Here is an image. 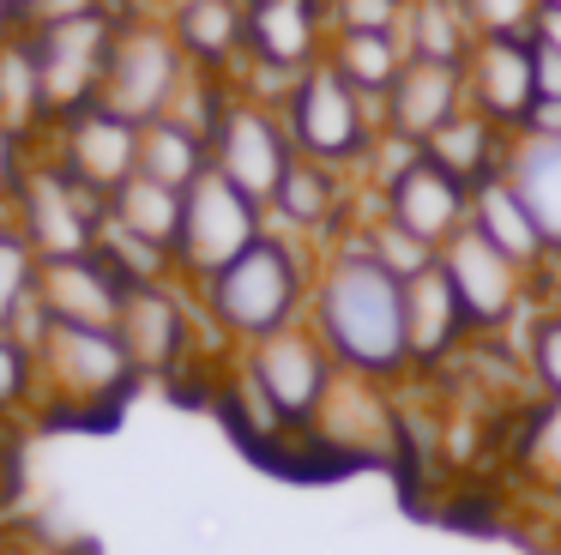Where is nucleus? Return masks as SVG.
<instances>
[{"mask_svg":"<svg viewBox=\"0 0 561 555\" xmlns=\"http://www.w3.org/2000/svg\"><path fill=\"white\" fill-rule=\"evenodd\" d=\"M98 253H103V265H110L127 290H134V284H170V278H175V253L170 248H158V241H146V236H134V229L110 224V217H103Z\"/></svg>","mask_w":561,"mask_h":555,"instance_id":"72a5a7b5","label":"nucleus"},{"mask_svg":"<svg viewBox=\"0 0 561 555\" xmlns=\"http://www.w3.org/2000/svg\"><path fill=\"white\" fill-rule=\"evenodd\" d=\"M477 36H531L537 0H459Z\"/></svg>","mask_w":561,"mask_h":555,"instance_id":"e433bc0d","label":"nucleus"},{"mask_svg":"<svg viewBox=\"0 0 561 555\" xmlns=\"http://www.w3.org/2000/svg\"><path fill=\"white\" fill-rule=\"evenodd\" d=\"M531 67H537V97H556L561 103V48L531 43Z\"/></svg>","mask_w":561,"mask_h":555,"instance_id":"a19ab883","label":"nucleus"},{"mask_svg":"<svg viewBox=\"0 0 561 555\" xmlns=\"http://www.w3.org/2000/svg\"><path fill=\"white\" fill-rule=\"evenodd\" d=\"M206 320L199 314V296L182 284V278H170V284H134L122 302V320H115V338L127 344V356H134V369L146 374V381H170L182 386V369L194 356V326Z\"/></svg>","mask_w":561,"mask_h":555,"instance_id":"1a4fd4ad","label":"nucleus"},{"mask_svg":"<svg viewBox=\"0 0 561 555\" xmlns=\"http://www.w3.org/2000/svg\"><path fill=\"white\" fill-rule=\"evenodd\" d=\"M187 72H194V60L182 55L170 19H127L122 31H115V48H110L103 103H110L115 115H127V121L146 127V121H158V115L175 109Z\"/></svg>","mask_w":561,"mask_h":555,"instance_id":"6e6552de","label":"nucleus"},{"mask_svg":"<svg viewBox=\"0 0 561 555\" xmlns=\"http://www.w3.org/2000/svg\"><path fill=\"white\" fill-rule=\"evenodd\" d=\"M182 200L187 193L163 188V181H151V175H134V181H122V188L110 193V224H122V229H134V236H146V241H158V248L175 253V236H182Z\"/></svg>","mask_w":561,"mask_h":555,"instance_id":"7c9ffc66","label":"nucleus"},{"mask_svg":"<svg viewBox=\"0 0 561 555\" xmlns=\"http://www.w3.org/2000/svg\"><path fill=\"white\" fill-rule=\"evenodd\" d=\"M471 109L465 91V67H435V60H411L399 72V84L380 103V133H399L411 145H428L447 121H459Z\"/></svg>","mask_w":561,"mask_h":555,"instance_id":"aec40b11","label":"nucleus"},{"mask_svg":"<svg viewBox=\"0 0 561 555\" xmlns=\"http://www.w3.org/2000/svg\"><path fill=\"white\" fill-rule=\"evenodd\" d=\"M37 302L61 326H103V332H115L127 284L103 265V253H73V260L37 265Z\"/></svg>","mask_w":561,"mask_h":555,"instance_id":"412c9836","label":"nucleus"},{"mask_svg":"<svg viewBox=\"0 0 561 555\" xmlns=\"http://www.w3.org/2000/svg\"><path fill=\"white\" fill-rule=\"evenodd\" d=\"M531 43H549V48H561V7H537Z\"/></svg>","mask_w":561,"mask_h":555,"instance_id":"37998d69","label":"nucleus"},{"mask_svg":"<svg viewBox=\"0 0 561 555\" xmlns=\"http://www.w3.org/2000/svg\"><path fill=\"white\" fill-rule=\"evenodd\" d=\"M266 224L278 229V236L314 248V253L332 248V241L356 224L351 217V175L314 163V157H296L290 175L278 181V193H272V205H266Z\"/></svg>","mask_w":561,"mask_h":555,"instance_id":"2eb2a0df","label":"nucleus"},{"mask_svg":"<svg viewBox=\"0 0 561 555\" xmlns=\"http://www.w3.org/2000/svg\"><path fill=\"white\" fill-rule=\"evenodd\" d=\"M31 157H37V139H25V133H13L7 121H0V200H13L19 193Z\"/></svg>","mask_w":561,"mask_h":555,"instance_id":"58836bf2","label":"nucleus"},{"mask_svg":"<svg viewBox=\"0 0 561 555\" xmlns=\"http://www.w3.org/2000/svg\"><path fill=\"white\" fill-rule=\"evenodd\" d=\"M0 121L37 145L49 133V97H43V67H37V48H31V31H13L0 43Z\"/></svg>","mask_w":561,"mask_h":555,"instance_id":"cd10ccee","label":"nucleus"},{"mask_svg":"<svg viewBox=\"0 0 561 555\" xmlns=\"http://www.w3.org/2000/svg\"><path fill=\"white\" fill-rule=\"evenodd\" d=\"M327 60L368 97V103H387V91L399 84V72L411 67L399 31H339L327 43Z\"/></svg>","mask_w":561,"mask_h":555,"instance_id":"bb28decb","label":"nucleus"},{"mask_svg":"<svg viewBox=\"0 0 561 555\" xmlns=\"http://www.w3.org/2000/svg\"><path fill=\"white\" fill-rule=\"evenodd\" d=\"M13 7H19V24H25V12H31V7H37V0H13Z\"/></svg>","mask_w":561,"mask_h":555,"instance_id":"49530a36","label":"nucleus"},{"mask_svg":"<svg viewBox=\"0 0 561 555\" xmlns=\"http://www.w3.org/2000/svg\"><path fill=\"white\" fill-rule=\"evenodd\" d=\"M440 272H447L453 296H459L465 320H471L477 338H501L513 320H525L531 308V284L537 278L525 265H513L495 241H483L471 224L440 248Z\"/></svg>","mask_w":561,"mask_h":555,"instance_id":"9b49d317","label":"nucleus"},{"mask_svg":"<svg viewBox=\"0 0 561 555\" xmlns=\"http://www.w3.org/2000/svg\"><path fill=\"white\" fill-rule=\"evenodd\" d=\"M170 31L199 72L236 79L248 60V0H170Z\"/></svg>","mask_w":561,"mask_h":555,"instance_id":"4be33fe9","label":"nucleus"},{"mask_svg":"<svg viewBox=\"0 0 561 555\" xmlns=\"http://www.w3.org/2000/svg\"><path fill=\"white\" fill-rule=\"evenodd\" d=\"M399 36H404V55L435 60V67H465L477 48V31H471L459 0H411Z\"/></svg>","mask_w":561,"mask_h":555,"instance_id":"c85d7f7f","label":"nucleus"},{"mask_svg":"<svg viewBox=\"0 0 561 555\" xmlns=\"http://www.w3.org/2000/svg\"><path fill=\"white\" fill-rule=\"evenodd\" d=\"M37 151L55 157L73 181H85L91 193L110 200L122 181L139 175V121L115 115L110 103H85V109H73V115L55 121V127L43 133Z\"/></svg>","mask_w":561,"mask_h":555,"instance_id":"ddd939ff","label":"nucleus"},{"mask_svg":"<svg viewBox=\"0 0 561 555\" xmlns=\"http://www.w3.org/2000/svg\"><path fill=\"white\" fill-rule=\"evenodd\" d=\"M284 127H290L296 157H314L327 169L363 175L368 151L380 139V103H368L332 60L308 67L296 79V91L284 97Z\"/></svg>","mask_w":561,"mask_h":555,"instance_id":"39448f33","label":"nucleus"},{"mask_svg":"<svg viewBox=\"0 0 561 555\" xmlns=\"http://www.w3.org/2000/svg\"><path fill=\"white\" fill-rule=\"evenodd\" d=\"M314 265H320L314 248L266 229L242 260L224 265L211 284L194 290L199 314H206V326L230 350H248V344H260V338H278V332H290V326L308 320Z\"/></svg>","mask_w":561,"mask_h":555,"instance_id":"f03ea898","label":"nucleus"},{"mask_svg":"<svg viewBox=\"0 0 561 555\" xmlns=\"http://www.w3.org/2000/svg\"><path fill=\"white\" fill-rule=\"evenodd\" d=\"M351 229L363 236V248L375 253V260L387 265L392 278H399V284H411L416 272H428V265L440 260V248H428L423 236H411L404 224H392V217L380 212V200H375V212H368V217H356Z\"/></svg>","mask_w":561,"mask_h":555,"instance_id":"473e14b6","label":"nucleus"},{"mask_svg":"<svg viewBox=\"0 0 561 555\" xmlns=\"http://www.w3.org/2000/svg\"><path fill=\"white\" fill-rule=\"evenodd\" d=\"M103 217H110V200L91 193L85 181H73L55 157H31L25 181L13 193V224L19 236L31 241L37 260H73V253H98Z\"/></svg>","mask_w":561,"mask_h":555,"instance_id":"0eeeda50","label":"nucleus"},{"mask_svg":"<svg viewBox=\"0 0 561 555\" xmlns=\"http://www.w3.org/2000/svg\"><path fill=\"white\" fill-rule=\"evenodd\" d=\"M211 398H218L224 429H230L254 458H284V453H296V441H302V434H296L290 417L272 405L266 386H260L254 374L242 369V350H236V362H224V374H218V386H211Z\"/></svg>","mask_w":561,"mask_h":555,"instance_id":"5701e85b","label":"nucleus"},{"mask_svg":"<svg viewBox=\"0 0 561 555\" xmlns=\"http://www.w3.org/2000/svg\"><path fill=\"white\" fill-rule=\"evenodd\" d=\"M380 212H387L392 224H404L411 236H423L428 248H447V241L471 224V188H465L459 175H447L440 163L416 157V163L380 193Z\"/></svg>","mask_w":561,"mask_h":555,"instance_id":"6ab92c4d","label":"nucleus"},{"mask_svg":"<svg viewBox=\"0 0 561 555\" xmlns=\"http://www.w3.org/2000/svg\"><path fill=\"white\" fill-rule=\"evenodd\" d=\"M290 163H296V145H290V127H284V109L236 91L230 109L218 115V127H211V169L230 188H242L254 205H272Z\"/></svg>","mask_w":561,"mask_h":555,"instance_id":"9d476101","label":"nucleus"},{"mask_svg":"<svg viewBox=\"0 0 561 555\" xmlns=\"http://www.w3.org/2000/svg\"><path fill=\"white\" fill-rule=\"evenodd\" d=\"M13 31H25V24H19V7L13 0H0V43H7Z\"/></svg>","mask_w":561,"mask_h":555,"instance_id":"c03bdc74","label":"nucleus"},{"mask_svg":"<svg viewBox=\"0 0 561 555\" xmlns=\"http://www.w3.org/2000/svg\"><path fill=\"white\" fill-rule=\"evenodd\" d=\"M507 151H513V133L495 127L489 115H477V109H465L459 121H447V127L423 145L428 163L459 175L465 188H483L489 175H507Z\"/></svg>","mask_w":561,"mask_h":555,"instance_id":"393cba45","label":"nucleus"},{"mask_svg":"<svg viewBox=\"0 0 561 555\" xmlns=\"http://www.w3.org/2000/svg\"><path fill=\"white\" fill-rule=\"evenodd\" d=\"M507 175H513V188L525 193V205L537 212V224H543L549 253H561V139H531V133H519L513 151H507Z\"/></svg>","mask_w":561,"mask_h":555,"instance_id":"c756f323","label":"nucleus"},{"mask_svg":"<svg viewBox=\"0 0 561 555\" xmlns=\"http://www.w3.org/2000/svg\"><path fill=\"white\" fill-rule=\"evenodd\" d=\"M7 417H13V405H7V398H0V429H7Z\"/></svg>","mask_w":561,"mask_h":555,"instance_id":"de8ad7c7","label":"nucleus"},{"mask_svg":"<svg viewBox=\"0 0 561 555\" xmlns=\"http://www.w3.org/2000/svg\"><path fill=\"white\" fill-rule=\"evenodd\" d=\"M411 0H327L332 36L339 31H399Z\"/></svg>","mask_w":561,"mask_h":555,"instance_id":"4c0bfd02","label":"nucleus"},{"mask_svg":"<svg viewBox=\"0 0 561 555\" xmlns=\"http://www.w3.org/2000/svg\"><path fill=\"white\" fill-rule=\"evenodd\" d=\"M525 386L531 398H561V302L525 320Z\"/></svg>","mask_w":561,"mask_h":555,"instance_id":"c9c22d12","label":"nucleus"},{"mask_svg":"<svg viewBox=\"0 0 561 555\" xmlns=\"http://www.w3.org/2000/svg\"><path fill=\"white\" fill-rule=\"evenodd\" d=\"M537 7H561V0H537Z\"/></svg>","mask_w":561,"mask_h":555,"instance_id":"09e8293b","label":"nucleus"},{"mask_svg":"<svg viewBox=\"0 0 561 555\" xmlns=\"http://www.w3.org/2000/svg\"><path fill=\"white\" fill-rule=\"evenodd\" d=\"M37 253L19 236V224H0V326L13 332V320L37 302Z\"/></svg>","mask_w":561,"mask_h":555,"instance_id":"f704fd0d","label":"nucleus"},{"mask_svg":"<svg viewBox=\"0 0 561 555\" xmlns=\"http://www.w3.org/2000/svg\"><path fill=\"white\" fill-rule=\"evenodd\" d=\"M266 205H254L242 188H230V181L218 175V169H206V175L187 188L182 200V236H175V278H182L187 290L211 284V278L224 272V265H236L248 248H254L260 236H266Z\"/></svg>","mask_w":561,"mask_h":555,"instance_id":"423d86ee","label":"nucleus"},{"mask_svg":"<svg viewBox=\"0 0 561 555\" xmlns=\"http://www.w3.org/2000/svg\"><path fill=\"white\" fill-rule=\"evenodd\" d=\"M327 0H248V60L272 72H308L327 60Z\"/></svg>","mask_w":561,"mask_h":555,"instance_id":"a211bd4d","label":"nucleus"},{"mask_svg":"<svg viewBox=\"0 0 561 555\" xmlns=\"http://www.w3.org/2000/svg\"><path fill=\"white\" fill-rule=\"evenodd\" d=\"M465 91H471L477 115H489L495 127L519 133L525 115L537 109L531 36H477L471 60H465Z\"/></svg>","mask_w":561,"mask_h":555,"instance_id":"f3484780","label":"nucleus"},{"mask_svg":"<svg viewBox=\"0 0 561 555\" xmlns=\"http://www.w3.org/2000/svg\"><path fill=\"white\" fill-rule=\"evenodd\" d=\"M471 229L483 241H495L501 253H507L513 265H525L531 278L549 272V236L543 224H537V212L525 205V193L513 188V175H489L483 188H471Z\"/></svg>","mask_w":561,"mask_h":555,"instance_id":"b1692460","label":"nucleus"},{"mask_svg":"<svg viewBox=\"0 0 561 555\" xmlns=\"http://www.w3.org/2000/svg\"><path fill=\"white\" fill-rule=\"evenodd\" d=\"M91 12H110V0H37L25 12V31L37 24H67V19H91Z\"/></svg>","mask_w":561,"mask_h":555,"instance_id":"ea45409f","label":"nucleus"},{"mask_svg":"<svg viewBox=\"0 0 561 555\" xmlns=\"http://www.w3.org/2000/svg\"><path fill=\"white\" fill-rule=\"evenodd\" d=\"M519 133H531V139H561V103L556 97H537V109L525 115ZM519 133H513V139H519Z\"/></svg>","mask_w":561,"mask_h":555,"instance_id":"79ce46f5","label":"nucleus"},{"mask_svg":"<svg viewBox=\"0 0 561 555\" xmlns=\"http://www.w3.org/2000/svg\"><path fill=\"white\" fill-rule=\"evenodd\" d=\"M242 369L272 393V405L290 417L296 434L314 422L320 398L332 393V381H339V356L320 344V332H314L308 320L290 326V332H278V338H260V344H248V350H242Z\"/></svg>","mask_w":561,"mask_h":555,"instance_id":"4468645a","label":"nucleus"},{"mask_svg":"<svg viewBox=\"0 0 561 555\" xmlns=\"http://www.w3.org/2000/svg\"><path fill=\"white\" fill-rule=\"evenodd\" d=\"M513 465L531 489L561 495V398H531L519 410V434H513Z\"/></svg>","mask_w":561,"mask_h":555,"instance_id":"2f4dec72","label":"nucleus"},{"mask_svg":"<svg viewBox=\"0 0 561 555\" xmlns=\"http://www.w3.org/2000/svg\"><path fill=\"white\" fill-rule=\"evenodd\" d=\"M31 356H37V398L31 405L49 422H115V410L146 386L127 344L103 326L49 320Z\"/></svg>","mask_w":561,"mask_h":555,"instance_id":"7ed1b4c3","label":"nucleus"},{"mask_svg":"<svg viewBox=\"0 0 561 555\" xmlns=\"http://www.w3.org/2000/svg\"><path fill=\"white\" fill-rule=\"evenodd\" d=\"M308 326L339 356V369L375 374V381H411V344H404V284L363 248L356 229H344L332 248H320Z\"/></svg>","mask_w":561,"mask_h":555,"instance_id":"f257e3e1","label":"nucleus"},{"mask_svg":"<svg viewBox=\"0 0 561 555\" xmlns=\"http://www.w3.org/2000/svg\"><path fill=\"white\" fill-rule=\"evenodd\" d=\"M296 453L327 458V465H339V471L392 465V458H404L399 386L375 381V374H356V369H339V381H332L327 398H320V410H314V422L302 429Z\"/></svg>","mask_w":561,"mask_h":555,"instance_id":"20e7f679","label":"nucleus"},{"mask_svg":"<svg viewBox=\"0 0 561 555\" xmlns=\"http://www.w3.org/2000/svg\"><path fill=\"white\" fill-rule=\"evenodd\" d=\"M0 224H13V200H0Z\"/></svg>","mask_w":561,"mask_h":555,"instance_id":"a18cd8bd","label":"nucleus"},{"mask_svg":"<svg viewBox=\"0 0 561 555\" xmlns=\"http://www.w3.org/2000/svg\"><path fill=\"white\" fill-rule=\"evenodd\" d=\"M206 169H211V139L199 127H187V121H175V115H158V121L139 127V175L187 193Z\"/></svg>","mask_w":561,"mask_h":555,"instance_id":"a878e982","label":"nucleus"},{"mask_svg":"<svg viewBox=\"0 0 561 555\" xmlns=\"http://www.w3.org/2000/svg\"><path fill=\"white\" fill-rule=\"evenodd\" d=\"M115 31L122 24L110 12L67 19V24H37L31 31V48H37V67H43V97H49V127L85 103H103V72H110Z\"/></svg>","mask_w":561,"mask_h":555,"instance_id":"f8f14e48","label":"nucleus"},{"mask_svg":"<svg viewBox=\"0 0 561 555\" xmlns=\"http://www.w3.org/2000/svg\"><path fill=\"white\" fill-rule=\"evenodd\" d=\"M404 344H411V374H440L477 344V332L465 320L440 260L404 284Z\"/></svg>","mask_w":561,"mask_h":555,"instance_id":"dca6fc26","label":"nucleus"}]
</instances>
